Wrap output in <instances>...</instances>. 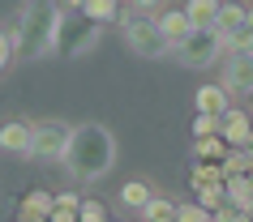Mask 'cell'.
<instances>
[{"label": "cell", "mask_w": 253, "mask_h": 222, "mask_svg": "<svg viewBox=\"0 0 253 222\" xmlns=\"http://www.w3.org/2000/svg\"><path fill=\"white\" fill-rule=\"evenodd\" d=\"M116 167V137L103 124H78L73 145L65 154V171L73 184H94Z\"/></svg>", "instance_id": "cell-1"}, {"label": "cell", "mask_w": 253, "mask_h": 222, "mask_svg": "<svg viewBox=\"0 0 253 222\" xmlns=\"http://www.w3.org/2000/svg\"><path fill=\"white\" fill-rule=\"evenodd\" d=\"M60 17L65 9L52 4V0H35V4H22V13L13 22V47H17V60H39L56 47V30H60Z\"/></svg>", "instance_id": "cell-2"}, {"label": "cell", "mask_w": 253, "mask_h": 222, "mask_svg": "<svg viewBox=\"0 0 253 222\" xmlns=\"http://www.w3.org/2000/svg\"><path fill=\"white\" fill-rule=\"evenodd\" d=\"M60 9H65V17H60L52 52L60 56V60H78V56L94 52V43L103 39V26H94L90 17L82 13V4H60Z\"/></svg>", "instance_id": "cell-3"}, {"label": "cell", "mask_w": 253, "mask_h": 222, "mask_svg": "<svg viewBox=\"0 0 253 222\" xmlns=\"http://www.w3.org/2000/svg\"><path fill=\"white\" fill-rule=\"evenodd\" d=\"M120 34H125V43H129V52L142 56V60H168V56H172V43L163 39L159 22L146 17V13H137V9H125Z\"/></svg>", "instance_id": "cell-4"}, {"label": "cell", "mask_w": 253, "mask_h": 222, "mask_svg": "<svg viewBox=\"0 0 253 222\" xmlns=\"http://www.w3.org/2000/svg\"><path fill=\"white\" fill-rule=\"evenodd\" d=\"M73 124H65V120H39L35 124V150H30V158H43V162H65L69 145H73Z\"/></svg>", "instance_id": "cell-5"}, {"label": "cell", "mask_w": 253, "mask_h": 222, "mask_svg": "<svg viewBox=\"0 0 253 222\" xmlns=\"http://www.w3.org/2000/svg\"><path fill=\"white\" fill-rule=\"evenodd\" d=\"M223 52H227V43H223V34L219 30H193L180 47H176V60L180 64H189V68H206L211 60H219L223 64Z\"/></svg>", "instance_id": "cell-6"}, {"label": "cell", "mask_w": 253, "mask_h": 222, "mask_svg": "<svg viewBox=\"0 0 253 222\" xmlns=\"http://www.w3.org/2000/svg\"><path fill=\"white\" fill-rule=\"evenodd\" d=\"M223 90L227 94H253V52L249 56H236V52L223 56Z\"/></svg>", "instance_id": "cell-7"}, {"label": "cell", "mask_w": 253, "mask_h": 222, "mask_svg": "<svg viewBox=\"0 0 253 222\" xmlns=\"http://www.w3.org/2000/svg\"><path fill=\"white\" fill-rule=\"evenodd\" d=\"M0 150L4 154H30L35 150V124H26V120H4L0 124Z\"/></svg>", "instance_id": "cell-8"}, {"label": "cell", "mask_w": 253, "mask_h": 222, "mask_svg": "<svg viewBox=\"0 0 253 222\" xmlns=\"http://www.w3.org/2000/svg\"><path fill=\"white\" fill-rule=\"evenodd\" d=\"M52 214H56V192L30 188V192L17 201V218H22V222H47Z\"/></svg>", "instance_id": "cell-9"}, {"label": "cell", "mask_w": 253, "mask_h": 222, "mask_svg": "<svg viewBox=\"0 0 253 222\" xmlns=\"http://www.w3.org/2000/svg\"><path fill=\"white\" fill-rule=\"evenodd\" d=\"M227 111H232V94L223 90V81H206L198 90V116H211V120H223Z\"/></svg>", "instance_id": "cell-10"}, {"label": "cell", "mask_w": 253, "mask_h": 222, "mask_svg": "<svg viewBox=\"0 0 253 222\" xmlns=\"http://www.w3.org/2000/svg\"><path fill=\"white\" fill-rule=\"evenodd\" d=\"M249 132H253V116L245 111V107H232V111L223 116V128H219V137H223L232 150H245Z\"/></svg>", "instance_id": "cell-11"}, {"label": "cell", "mask_w": 253, "mask_h": 222, "mask_svg": "<svg viewBox=\"0 0 253 222\" xmlns=\"http://www.w3.org/2000/svg\"><path fill=\"white\" fill-rule=\"evenodd\" d=\"M155 22H159L163 39L172 43V52H176V47H180V43L189 39V34H193V22H189V13H185V9H163V13L155 17Z\"/></svg>", "instance_id": "cell-12"}, {"label": "cell", "mask_w": 253, "mask_h": 222, "mask_svg": "<svg viewBox=\"0 0 253 222\" xmlns=\"http://www.w3.org/2000/svg\"><path fill=\"white\" fill-rule=\"evenodd\" d=\"M211 184H227V162H193V171H189V188L202 192V188H211Z\"/></svg>", "instance_id": "cell-13"}, {"label": "cell", "mask_w": 253, "mask_h": 222, "mask_svg": "<svg viewBox=\"0 0 253 222\" xmlns=\"http://www.w3.org/2000/svg\"><path fill=\"white\" fill-rule=\"evenodd\" d=\"M227 205L240 214H253V184L249 175H227Z\"/></svg>", "instance_id": "cell-14"}, {"label": "cell", "mask_w": 253, "mask_h": 222, "mask_svg": "<svg viewBox=\"0 0 253 222\" xmlns=\"http://www.w3.org/2000/svg\"><path fill=\"white\" fill-rule=\"evenodd\" d=\"M193 162H227V154H232V145L223 141V137H202V141H193Z\"/></svg>", "instance_id": "cell-15"}, {"label": "cell", "mask_w": 253, "mask_h": 222, "mask_svg": "<svg viewBox=\"0 0 253 222\" xmlns=\"http://www.w3.org/2000/svg\"><path fill=\"white\" fill-rule=\"evenodd\" d=\"M185 13L193 22V30H214V22H219V0H189Z\"/></svg>", "instance_id": "cell-16"}, {"label": "cell", "mask_w": 253, "mask_h": 222, "mask_svg": "<svg viewBox=\"0 0 253 222\" xmlns=\"http://www.w3.org/2000/svg\"><path fill=\"white\" fill-rule=\"evenodd\" d=\"M150 201H155V188H150V184H142V180H129L125 188H120V205L137 209V214H142Z\"/></svg>", "instance_id": "cell-17"}, {"label": "cell", "mask_w": 253, "mask_h": 222, "mask_svg": "<svg viewBox=\"0 0 253 222\" xmlns=\"http://www.w3.org/2000/svg\"><path fill=\"white\" fill-rule=\"evenodd\" d=\"M82 13L90 17L94 26H103V22H120V17H125V9H120V4H112V0H82Z\"/></svg>", "instance_id": "cell-18"}, {"label": "cell", "mask_w": 253, "mask_h": 222, "mask_svg": "<svg viewBox=\"0 0 253 222\" xmlns=\"http://www.w3.org/2000/svg\"><path fill=\"white\" fill-rule=\"evenodd\" d=\"M176 209H180V201H172V196H159V192H155V201L142 209V222H176Z\"/></svg>", "instance_id": "cell-19"}, {"label": "cell", "mask_w": 253, "mask_h": 222, "mask_svg": "<svg viewBox=\"0 0 253 222\" xmlns=\"http://www.w3.org/2000/svg\"><path fill=\"white\" fill-rule=\"evenodd\" d=\"M249 22V4H219V22H214V30L219 34H232L236 26H245Z\"/></svg>", "instance_id": "cell-20"}, {"label": "cell", "mask_w": 253, "mask_h": 222, "mask_svg": "<svg viewBox=\"0 0 253 222\" xmlns=\"http://www.w3.org/2000/svg\"><path fill=\"white\" fill-rule=\"evenodd\" d=\"M193 201H198V205L214 218V214L227 205V184H211V188H202V192H193Z\"/></svg>", "instance_id": "cell-21"}, {"label": "cell", "mask_w": 253, "mask_h": 222, "mask_svg": "<svg viewBox=\"0 0 253 222\" xmlns=\"http://www.w3.org/2000/svg\"><path fill=\"white\" fill-rule=\"evenodd\" d=\"M227 175H253V154L249 150H232L227 154Z\"/></svg>", "instance_id": "cell-22"}, {"label": "cell", "mask_w": 253, "mask_h": 222, "mask_svg": "<svg viewBox=\"0 0 253 222\" xmlns=\"http://www.w3.org/2000/svg\"><path fill=\"white\" fill-rule=\"evenodd\" d=\"M176 222H211V214H206L198 201H180V209H176Z\"/></svg>", "instance_id": "cell-23"}, {"label": "cell", "mask_w": 253, "mask_h": 222, "mask_svg": "<svg viewBox=\"0 0 253 222\" xmlns=\"http://www.w3.org/2000/svg\"><path fill=\"white\" fill-rule=\"evenodd\" d=\"M219 128H223V120L198 116V120H193V141H202V137H219Z\"/></svg>", "instance_id": "cell-24"}, {"label": "cell", "mask_w": 253, "mask_h": 222, "mask_svg": "<svg viewBox=\"0 0 253 222\" xmlns=\"http://www.w3.org/2000/svg\"><path fill=\"white\" fill-rule=\"evenodd\" d=\"M78 222H107V209L99 205V201H90V196H86V201H82V209H78Z\"/></svg>", "instance_id": "cell-25"}, {"label": "cell", "mask_w": 253, "mask_h": 222, "mask_svg": "<svg viewBox=\"0 0 253 222\" xmlns=\"http://www.w3.org/2000/svg\"><path fill=\"white\" fill-rule=\"evenodd\" d=\"M13 60H17L13 34H4V30H0V73H4V64H13Z\"/></svg>", "instance_id": "cell-26"}, {"label": "cell", "mask_w": 253, "mask_h": 222, "mask_svg": "<svg viewBox=\"0 0 253 222\" xmlns=\"http://www.w3.org/2000/svg\"><path fill=\"white\" fill-rule=\"evenodd\" d=\"M82 201H86V196H82V192H73V188L56 192V209H73V214H78V209H82Z\"/></svg>", "instance_id": "cell-27"}, {"label": "cell", "mask_w": 253, "mask_h": 222, "mask_svg": "<svg viewBox=\"0 0 253 222\" xmlns=\"http://www.w3.org/2000/svg\"><path fill=\"white\" fill-rule=\"evenodd\" d=\"M240 218H245V214H240V209H232V205H223V209H219V214H214L211 222H240Z\"/></svg>", "instance_id": "cell-28"}, {"label": "cell", "mask_w": 253, "mask_h": 222, "mask_svg": "<svg viewBox=\"0 0 253 222\" xmlns=\"http://www.w3.org/2000/svg\"><path fill=\"white\" fill-rule=\"evenodd\" d=\"M245 150H249V154H253V132H249V141H245Z\"/></svg>", "instance_id": "cell-29"}, {"label": "cell", "mask_w": 253, "mask_h": 222, "mask_svg": "<svg viewBox=\"0 0 253 222\" xmlns=\"http://www.w3.org/2000/svg\"><path fill=\"white\" fill-rule=\"evenodd\" d=\"M249 116H253V94H249Z\"/></svg>", "instance_id": "cell-30"}, {"label": "cell", "mask_w": 253, "mask_h": 222, "mask_svg": "<svg viewBox=\"0 0 253 222\" xmlns=\"http://www.w3.org/2000/svg\"><path fill=\"white\" fill-rule=\"evenodd\" d=\"M249 26H253V4H249Z\"/></svg>", "instance_id": "cell-31"}, {"label": "cell", "mask_w": 253, "mask_h": 222, "mask_svg": "<svg viewBox=\"0 0 253 222\" xmlns=\"http://www.w3.org/2000/svg\"><path fill=\"white\" fill-rule=\"evenodd\" d=\"M249 184H253V175H249Z\"/></svg>", "instance_id": "cell-32"}, {"label": "cell", "mask_w": 253, "mask_h": 222, "mask_svg": "<svg viewBox=\"0 0 253 222\" xmlns=\"http://www.w3.org/2000/svg\"><path fill=\"white\" fill-rule=\"evenodd\" d=\"M17 222H22V218H17Z\"/></svg>", "instance_id": "cell-33"}]
</instances>
